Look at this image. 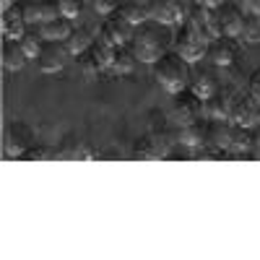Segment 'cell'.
Returning a JSON list of instances; mask_svg holds the SVG:
<instances>
[{
    "label": "cell",
    "mask_w": 260,
    "mask_h": 260,
    "mask_svg": "<svg viewBox=\"0 0 260 260\" xmlns=\"http://www.w3.org/2000/svg\"><path fill=\"white\" fill-rule=\"evenodd\" d=\"M190 91L198 96V99L206 102L208 96H213L216 91H219V81H216L213 73L201 71V73H195V76H192V81H190Z\"/></svg>",
    "instance_id": "obj_21"
},
{
    "label": "cell",
    "mask_w": 260,
    "mask_h": 260,
    "mask_svg": "<svg viewBox=\"0 0 260 260\" xmlns=\"http://www.w3.org/2000/svg\"><path fill=\"white\" fill-rule=\"evenodd\" d=\"M57 3H60V13L71 21L78 18L81 11H83V0H57Z\"/></svg>",
    "instance_id": "obj_29"
},
{
    "label": "cell",
    "mask_w": 260,
    "mask_h": 260,
    "mask_svg": "<svg viewBox=\"0 0 260 260\" xmlns=\"http://www.w3.org/2000/svg\"><path fill=\"white\" fill-rule=\"evenodd\" d=\"M252 138H255V148L260 151V122H257V125L252 127Z\"/></svg>",
    "instance_id": "obj_35"
},
{
    "label": "cell",
    "mask_w": 260,
    "mask_h": 260,
    "mask_svg": "<svg viewBox=\"0 0 260 260\" xmlns=\"http://www.w3.org/2000/svg\"><path fill=\"white\" fill-rule=\"evenodd\" d=\"M216 16H219V26H221V37H240L242 34V24H245V13L242 8L226 0L216 8Z\"/></svg>",
    "instance_id": "obj_14"
},
{
    "label": "cell",
    "mask_w": 260,
    "mask_h": 260,
    "mask_svg": "<svg viewBox=\"0 0 260 260\" xmlns=\"http://www.w3.org/2000/svg\"><path fill=\"white\" fill-rule=\"evenodd\" d=\"M68 47H65V42H45V47H42L39 57H37V65L42 73H57L65 68V57H68Z\"/></svg>",
    "instance_id": "obj_12"
},
{
    "label": "cell",
    "mask_w": 260,
    "mask_h": 260,
    "mask_svg": "<svg viewBox=\"0 0 260 260\" xmlns=\"http://www.w3.org/2000/svg\"><path fill=\"white\" fill-rule=\"evenodd\" d=\"M250 148H255V138H252V127H242V125H232L229 133V154L234 156H247Z\"/></svg>",
    "instance_id": "obj_17"
},
{
    "label": "cell",
    "mask_w": 260,
    "mask_h": 260,
    "mask_svg": "<svg viewBox=\"0 0 260 260\" xmlns=\"http://www.w3.org/2000/svg\"><path fill=\"white\" fill-rule=\"evenodd\" d=\"M120 16H125L133 26H141L143 21H148V11H146V6L136 3V0H125V3H120Z\"/></svg>",
    "instance_id": "obj_24"
},
{
    "label": "cell",
    "mask_w": 260,
    "mask_h": 260,
    "mask_svg": "<svg viewBox=\"0 0 260 260\" xmlns=\"http://www.w3.org/2000/svg\"><path fill=\"white\" fill-rule=\"evenodd\" d=\"M18 42H21V47H24V52L29 55V60H31V57L37 60L47 39H45V34H42V31H37V29H29V31H26L24 37H21Z\"/></svg>",
    "instance_id": "obj_23"
},
{
    "label": "cell",
    "mask_w": 260,
    "mask_h": 260,
    "mask_svg": "<svg viewBox=\"0 0 260 260\" xmlns=\"http://www.w3.org/2000/svg\"><path fill=\"white\" fill-rule=\"evenodd\" d=\"M237 42L234 37H219L208 42V60L216 65V68H229V65L237 60Z\"/></svg>",
    "instance_id": "obj_15"
},
{
    "label": "cell",
    "mask_w": 260,
    "mask_h": 260,
    "mask_svg": "<svg viewBox=\"0 0 260 260\" xmlns=\"http://www.w3.org/2000/svg\"><path fill=\"white\" fill-rule=\"evenodd\" d=\"M192 3H198V6H208V8H219L221 3H226V0H192Z\"/></svg>",
    "instance_id": "obj_34"
},
{
    "label": "cell",
    "mask_w": 260,
    "mask_h": 260,
    "mask_svg": "<svg viewBox=\"0 0 260 260\" xmlns=\"http://www.w3.org/2000/svg\"><path fill=\"white\" fill-rule=\"evenodd\" d=\"M0 55H3V68L11 71V73L21 71L29 62V55L24 52V47H21L18 39H6L3 42V52H0Z\"/></svg>",
    "instance_id": "obj_18"
},
{
    "label": "cell",
    "mask_w": 260,
    "mask_h": 260,
    "mask_svg": "<svg viewBox=\"0 0 260 260\" xmlns=\"http://www.w3.org/2000/svg\"><path fill=\"white\" fill-rule=\"evenodd\" d=\"M232 125H242V127H255L260 122V102L247 91V94H237L232 112H229Z\"/></svg>",
    "instance_id": "obj_8"
},
{
    "label": "cell",
    "mask_w": 260,
    "mask_h": 260,
    "mask_svg": "<svg viewBox=\"0 0 260 260\" xmlns=\"http://www.w3.org/2000/svg\"><path fill=\"white\" fill-rule=\"evenodd\" d=\"M136 65H138V57L133 52V47L130 45H122V47H115V55H112V65H110V71L115 76H130L136 71Z\"/></svg>",
    "instance_id": "obj_19"
},
{
    "label": "cell",
    "mask_w": 260,
    "mask_h": 260,
    "mask_svg": "<svg viewBox=\"0 0 260 260\" xmlns=\"http://www.w3.org/2000/svg\"><path fill=\"white\" fill-rule=\"evenodd\" d=\"M247 91L260 102V68H255L252 73H250V81H247Z\"/></svg>",
    "instance_id": "obj_32"
},
{
    "label": "cell",
    "mask_w": 260,
    "mask_h": 260,
    "mask_svg": "<svg viewBox=\"0 0 260 260\" xmlns=\"http://www.w3.org/2000/svg\"><path fill=\"white\" fill-rule=\"evenodd\" d=\"M78 65H81V71L86 73V76H99L102 73V68H99V62L94 60V55L86 50L83 55H78Z\"/></svg>",
    "instance_id": "obj_28"
},
{
    "label": "cell",
    "mask_w": 260,
    "mask_h": 260,
    "mask_svg": "<svg viewBox=\"0 0 260 260\" xmlns=\"http://www.w3.org/2000/svg\"><path fill=\"white\" fill-rule=\"evenodd\" d=\"M37 8H39V24H42V21H50V18L62 16L57 0H37Z\"/></svg>",
    "instance_id": "obj_27"
},
{
    "label": "cell",
    "mask_w": 260,
    "mask_h": 260,
    "mask_svg": "<svg viewBox=\"0 0 260 260\" xmlns=\"http://www.w3.org/2000/svg\"><path fill=\"white\" fill-rule=\"evenodd\" d=\"M187 24H190L195 31H198L206 42H213V39L221 37V26H219V16H216V8L192 3V8L187 11Z\"/></svg>",
    "instance_id": "obj_6"
},
{
    "label": "cell",
    "mask_w": 260,
    "mask_h": 260,
    "mask_svg": "<svg viewBox=\"0 0 260 260\" xmlns=\"http://www.w3.org/2000/svg\"><path fill=\"white\" fill-rule=\"evenodd\" d=\"M247 45H260V16L257 13H247L245 24H242V34H240Z\"/></svg>",
    "instance_id": "obj_25"
},
{
    "label": "cell",
    "mask_w": 260,
    "mask_h": 260,
    "mask_svg": "<svg viewBox=\"0 0 260 260\" xmlns=\"http://www.w3.org/2000/svg\"><path fill=\"white\" fill-rule=\"evenodd\" d=\"M169 125H167V115L164 112H159V110H151L148 112V130L151 133H159V130H167Z\"/></svg>",
    "instance_id": "obj_30"
},
{
    "label": "cell",
    "mask_w": 260,
    "mask_h": 260,
    "mask_svg": "<svg viewBox=\"0 0 260 260\" xmlns=\"http://www.w3.org/2000/svg\"><path fill=\"white\" fill-rule=\"evenodd\" d=\"M39 31L45 34V39H50V42H65L71 37L73 26H71V18L57 16V18H50V21H42Z\"/></svg>",
    "instance_id": "obj_20"
},
{
    "label": "cell",
    "mask_w": 260,
    "mask_h": 260,
    "mask_svg": "<svg viewBox=\"0 0 260 260\" xmlns=\"http://www.w3.org/2000/svg\"><path fill=\"white\" fill-rule=\"evenodd\" d=\"M203 117V99H198L192 91H180L175 94V104H172V120L177 125H187Z\"/></svg>",
    "instance_id": "obj_9"
},
{
    "label": "cell",
    "mask_w": 260,
    "mask_h": 260,
    "mask_svg": "<svg viewBox=\"0 0 260 260\" xmlns=\"http://www.w3.org/2000/svg\"><path fill=\"white\" fill-rule=\"evenodd\" d=\"M0 29H3V37L6 39H21V37L29 31V21H26V13H24V3H18V0H16L11 8L3 11Z\"/></svg>",
    "instance_id": "obj_11"
},
{
    "label": "cell",
    "mask_w": 260,
    "mask_h": 260,
    "mask_svg": "<svg viewBox=\"0 0 260 260\" xmlns=\"http://www.w3.org/2000/svg\"><path fill=\"white\" fill-rule=\"evenodd\" d=\"M24 13L29 24H37L39 21V8H37V0H24Z\"/></svg>",
    "instance_id": "obj_33"
},
{
    "label": "cell",
    "mask_w": 260,
    "mask_h": 260,
    "mask_svg": "<svg viewBox=\"0 0 260 260\" xmlns=\"http://www.w3.org/2000/svg\"><path fill=\"white\" fill-rule=\"evenodd\" d=\"M167 29H169L167 24H159L154 18H148L141 26H136L133 39H130V47H133V52L141 62L154 65L161 55L169 52L172 42H175V34H169Z\"/></svg>",
    "instance_id": "obj_1"
},
{
    "label": "cell",
    "mask_w": 260,
    "mask_h": 260,
    "mask_svg": "<svg viewBox=\"0 0 260 260\" xmlns=\"http://www.w3.org/2000/svg\"><path fill=\"white\" fill-rule=\"evenodd\" d=\"M172 47H175V52L182 55L187 62H198V60L208 57V42H206L198 31H195V29L187 24V21L177 26Z\"/></svg>",
    "instance_id": "obj_3"
},
{
    "label": "cell",
    "mask_w": 260,
    "mask_h": 260,
    "mask_svg": "<svg viewBox=\"0 0 260 260\" xmlns=\"http://www.w3.org/2000/svg\"><path fill=\"white\" fill-rule=\"evenodd\" d=\"M190 65H192V62H187L182 55H177V52H167V55H161L154 65H151V68H154V78H156V83L161 86L167 94L175 96V94L190 89V81H192Z\"/></svg>",
    "instance_id": "obj_2"
},
{
    "label": "cell",
    "mask_w": 260,
    "mask_h": 260,
    "mask_svg": "<svg viewBox=\"0 0 260 260\" xmlns=\"http://www.w3.org/2000/svg\"><path fill=\"white\" fill-rule=\"evenodd\" d=\"M52 156H57V148H50V146H31L21 159H24V161H45V159H52Z\"/></svg>",
    "instance_id": "obj_26"
},
{
    "label": "cell",
    "mask_w": 260,
    "mask_h": 260,
    "mask_svg": "<svg viewBox=\"0 0 260 260\" xmlns=\"http://www.w3.org/2000/svg\"><path fill=\"white\" fill-rule=\"evenodd\" d=\"M247 6H250V11H252V13H257V16H260V0H247Z\"/></svg>",
    "instance_id": "obj_36"
},
{
    "label": "cell",
    "mask_w": 260,
    "mask_h": 260,
    "mask_svg": "<svg viewBox=\"0 0 260 260\" xmlns=\"http://www.w3.org/2000/svg\"><path fill=\"white\" fill-rule=\"evenodd\" d=\"M148 18L159 21L167 26H180L182 21H187V3L185 0H146Z\"/></svg>",
    "instance_id": "obj_5"
},
{
    "label": "cell",
    "mask_w": 260,
    "mask_h": 260,
    "mask_svg": "<svg viewBox=\"0 0 260 260\" xmlns=\"http://www.w3.org/2000/svg\"><path fill=\"white\" fill-rule=\"evenodd\" d=\"M120 3L122 0H94V11L99 16H110V13H115L120 8Z\"/></svg>",
    "instance_id": "obj_31"
},
{
    "label": "cell",
    "mask_w": 260,
    "mask_h": 260,
    "mask_svg": "<svg viewBox=\"0 0 260 260\" xmlns=\"http://www.w3.org/2000/svg\"><path fill=\"white\" fill-rule=\"evenodd\" d=\"M31 146H34L31 125H26L24 120H11L6 125V130H3V151H6V156H11V159L24 156Z\"/></svg>",
    "instance_id": "obj_4"
},
{
    "label": "cell",
    "mask_w": 260,
    "mask_h": 260,
    "mask_svg": "<svg viewBox=\"0 0 260 260\" xmlns=\"http://www.w3.org/2000/svg\"><path fill=\"white\" fill-rule=\"evenodd\" d=\"M133 31H136V26L130 24L125 16H120V13H110V16H104V21H102L99 37L107 39L112 47H122V45H130V39H133Z\"/></svg>",
    "instance_id": "obj_7"
},
{
    "label": "cell",
    "mask_w": 260,
    "mask_h": 260,
    "mask_svg": "<svg viewBox=\"0 0 260 260\" xmlns=\"http://www.w3.org/2000/svg\"><path fill=\"white\" fill-rule=\"evenodd\" d=\"M175 136H177V146L182 148H203L208 141V120L201 117L187 125H177Z\"/></svg>",
    "instance_id": "obj_13"
},
{
    "label": "cell",
    "mask_w": 260,
    "mask_h": 260,
    "mask_svg": "<svg viewBox=\"0 0 260 260\" xmlns=\"http://www.w3.org/2000/svg\"><path fill=\"white\" fill-rule=\"evenodd\" d=\"M237 94H240V91H237L234 86H229V83L219 86V91L203 102L206 120H229V112H232V104H234Z\"/></svg>",
    "instance_id": "obj_10"
},
{
    "label": "cell",
    "mask_w": 260,
    "mask_h": 260,
    "mask_svg": "<svg viewBox=\"0 0 260 260\" xmlns=\"http://www.w3.org/2000/svg\"><path fill=\"white\" fill-rule=\"evenodd\" d=\"M57 159H94V151L86 141L68 133L57 146Z\"/></svg>",
    "instance_id": "obj_16"
},
{
    "label": "cell",
    "mask_w": 260,
    "mask_h": 260,
    "mask_svg": "<svg viewBox=\"0 0 260 260\" xmlns=\"http://www.w3.org/2000/svg\"><path fill=\"white\" fill-rule=\"evenodd\" d=\"M94 39H96V37H91V29H89V26H78V29L71 31L68 39H65V47H68L71 55L78 57V55H83L86 50L94 45Z\"/></svg>",
    "instance_id": "obj_22"
}]
</instances>
